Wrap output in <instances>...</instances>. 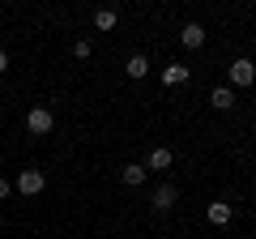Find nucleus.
<instances>
[{
  "instance_id": "nucleus-15",
  "label": "nucleus",
  "mask_w": 256,
  "mask_h": 239,
  "mask_svg": "<svg viewBox=\"0 0 256 239\" xmlns=\"http://www.w3.org/2000/svg\"><path fill=\"white\" fill-rule=\"evenodd\" d=\"M4 196H9V180H0V201H4Z\"/></svg>"
},
{
  "instance_id": "nucleus-6",
  "label": "nucleus",
  "mask_w": 256,
  "mask_h": 239,
  "mask_svg": "<svg viewBox=\"0 0 256 239\" xmlns=\"http://www.w3.org/2000/svg\"><path fill=\"white\" fill-rule=\"evenodd\" d=\"M205 218H210V226H226V222L235 218V210H230L226 201H214V205H205Z\"/></svg>"
},
{
  "instance_id": "nucleus-2",
  "label": "nucleus",
  "mask_w": 256,
  "mask_h": 239,
  "mask_svg": "<svg viewBox=\"0 0 256 239\" xmlns=\"http://www.w3.org/2000/svg\"><path fill=\"white\" fill-rule=\"evenodd\" d=\"M43 188H47V175L38 171V166H26V171L18 175V192L22 196H38Z\"/></svg>"
},
{
  "instance_id": "nucleus-10",
  "label": "nucleus",
  "mask_w": 256,
  "mask_h": 239,
  "mask_svg": "<svg viewBox=\"0 0 256 239\" xmlns=\"http://www.w3.org/2000/svg\"><path fill=\"white\" fill-rule=\"evenodd\" d=\"M188 82V64H166L162 68V86H184Z\"/></svg>"
},
{
  "instance_id": "nucleus-1",
  "label": "nucleus",
  "mask_w": 256,
  "mask_h": 239,
  "mask_svg": "<svg viewBox=\"0 0 256 239\" xmlns=\"http://www.w3.org/2000/svg\"><path fill=\"white\" fill-rule=\"evenodd\" d=\"M52 128H56L52 107H30V111H26V132H30V137H47Z\"/></svg>"
},
{
  "instance_id": "nucleus-5",
  "label": "nucleus",
  "mask_w": 256,
  "mask_h": 239,
  "mask_svg": "<svg viewBox=\"0 0 256 239\" xmlns=\"http://www.w3.org/2000/svg\"><path fill=\"white\" fill-rule=\"evenodd\" d=\"M180 43L192 47V52H196V47H205V26H201V22H188V26L180 30Z\"/></svg>"
},
{
  "instance_id": "nucleus-14",
  "label": "nucleus",
  "mask_w": 256,
  "mask_h": 239,
  "mask_svg": "<svg viewBox=\"0 0 256 239\" xmlns=\"http://www.w3.org/2000/svg\"><path fill=\"white\" fill-rule=\"evenodd\" d=\"M4 68H9V52H4V47H0V73H4Z\"/></svg>"
},
{
  "instance_id": "nucleus-8",
  "label": "nucleus",
  "mask_w": 256,
  "mask_h": 239,
  "mask_svg": "<svg viewBox=\"0 0 256 239\" xmlns=\"http://www.w3.org/2000/svg\"><path fill=\"white\" fill-rule=\"evenodd\" d=\"M210 102H214V111H230L235 107V90H230V86H218V90L210 94Z\"/></svg>"
},
{
  "instance_id": "nucleus-12",
  "label": "nucleus",
  "mask_w": 256,
  "mask_h": 239,
  "mask_svg": "<svg viewBox=\"0 0 256 239\" xmlns=\"http://www.w3.org/2000/svg\"><path fill=\"white\" fill-rule=\"evenodd\" d=\"M116 22H120L116 9H98L94 13V30H116Z\"/></svg>"
},
{
  "instance_id": "nucleus-11",
  "label": "nucleus",
  "mask_w": 256,
  "mask_h": 239,
  "mask_svg": "<svg viewBox=\"0 0 256 239\" xmlns=\"http://www.w3.org/2000/svg\"><path fill=\"white\" fill-rule=\"evenodd\" d=\"M124 73L132 77V82H141V77L150 73V60H146V56H128V64H124Z\"/></svg>"
},
{
  "instance_id": "nucleus-4",
  "label": "nucleus",
  "mask_w": 256,
  "mask_h": 239,
  "mask_svg": "<svg viewBox=\"0 0 256 239\" xmlns=\"http://www.w3.org/2000/svg\"><path fill=\"white\" fill-rule=\"evenodd\" d=\"M175 201H180V188H175V184H158V188H154V196H150V205H154L158 214L175 210Z\"/></svg>"
},
{
  "instance_id": "nucleus-3",
  "label": "nucleus",
  "mask_w": 256,
  "mask_h": 239,
  "mask_svg": "<svg viewBox=\"0 0 256 239\" xmlns=\"http://www.w3.org/2000/svg\"><path fill=\"white\" fill-rule=\"evenodd\" d=\"M226 73H230V86H252V82H256V64L248 60V56H239Z\"/></svg>"
},
{
  "instance_id": "nucleus-13",
  "label": "nucleus",
  "mask_w": 256,
  "mask_h": 239,
  "mask_svg": "<svg viewBox=\"0 0 256 239\" xmlns=\"http://www.w3.org/2000/svg\"><path fill=\"white\" fill-rule=\"evenodd\" d=\"M73 56H77V60H90V56H94V43H90V38H77V43H73Z\"/></svg>"
},
{
  "instance_id": "nucleus-9",
  "label": "nucleus",
  "mask_w": 256,
  "mask_h": 239,
  "mask_svg": "<svg viewBox=\"0 0 256 239\" xmlns=\"http://www.w3.org/2000/svg\"><path fill=\"white\" fill-rule=\"evenodd\" d=\"M120 180H124L128 188L146 184V166H141V162H128V166H120Z\"/></svg>"
},
{
  "instance_id": "nucleus-7",
  "label": "nucleus",
  "mask_w": 256,
  "mask_h": 239,
  "mask_svg": "<svg viewBox=\"0 0 256 239\" xmlns=\"http://www.w3.org/2000/svg\"><path fill=\"white\" fill-rule=\"evenodd\" d=\"M171 162H175V154H171V150H166V146H158L154 154L146 158V171H166V166H171Z\"/></svg>"
}]
</instances>
